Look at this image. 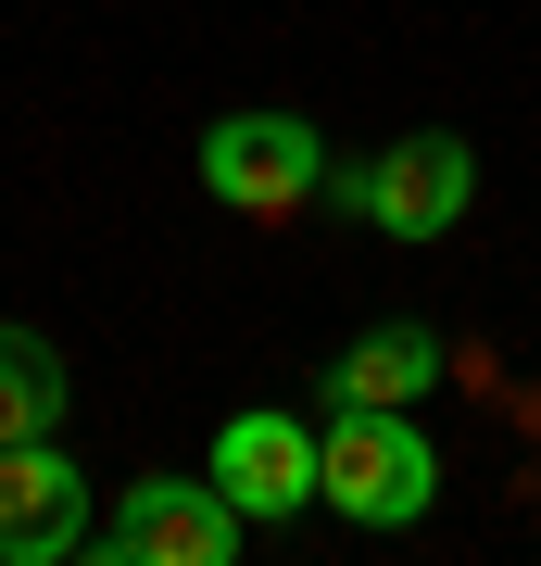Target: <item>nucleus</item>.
I'll use <instances>...</instances> for the list:
<instances>
[{"instance_id": "1", "label": "nucleus", "mask_w": 541, "mask_h": 566, "mask_svg": "<svg viewBox=\"0 0 541 566\" xmlns=\"http://www.w3.org/2000/svg\"><path fill=\"white\" fill-rule=\"evenodd\" d=\"M315 504L353 528H416L441 504V441L416 428V403H327L315 428Z\"/></svg>"}, {"instance_id": "2", "label": "nucleus", "mask_w": 541, "mask_h": 566, "mask_svg": "<svg viewBox=\"0 0 541 566\" xmlns=\"http://www.w3.org/2000/svg\"><path fill=\"white\" fill-rule=\"evenodd\" d=\"M327 202L365 214L378 240H454L466 202H479V151H466V126H403L391 151L327 164Z\"/></svg>"}, {"instance_id": "3", "label": "nucleus", "mask_w": 541, "mask_h": 566, "mask_svg": "<svg viewBox=\"0 0 541 566\" xmlns=\"http://www.w3.org/2000/svg\"><path fill=\"white\" fill-rule=\"evenodd\" d=\"M201 189H215L240 227H290L302 202H327V139L302 114H215L201 126Z\"/></svg>"}, {"instance_id": "4", "label": "nucleus", "mask_w": 541, "mask_h": 566, "mask_svg": "<svg viewBox=\"0 0 541 566\" xmlns=\"http://www.w3.org/2000/svg\"><path fill=\"white\" fill-rule=\"evenodd\" d=\"M240 542H252V516L215 491V465L201 479H126L101 504V528H89L101 566H227Z\"/></svg>"}, {"instance_id": "5", "label": "nucleus", "mask_w": 541, "mask_h": 566, "mask_svg": "<svg viewBox=\"0 0 541 566\" xmlns=\"http://www.w3.org/2000/svg\"><path fill=\"white\" fill-rule=\"evenodd\" d=\"M101 528V491L63 441H0V566H76Z\"/></svg>"}, {"instance_id": "6", "label": "nucleus", "mask_w": 541, "mask_h": 566, "mask_svg": "<svg viewBox=\"0 0 541 566\" xmlns=\"http://www.w3.org/2000/svg\"><path fill=\"white\" fill-rule=\"evenodd\" d=\"M215 491L252 528H290L302 504H315V428H302L290 403H240V416L215 428Z\"/></svg>"}, {"instance_id": "7", "label": "nucleus", "mask_w": 541, "mask_h": 566, "mask_svg": "<svg viewBox=\"0 0 541 566\" xmlns=\"http://www.w3.org/2000/svg\"><path fill=\"white\" fill-rule=\"evenodd\" d=\"M441 390V327L428 315H378L327 353V403H428Z\"/></svg>"}, {"instance_id": "8", "label": "nucleus", "mask_w": 541, "mask_h": 566, "mask_svg": "<svg viewBox=\"0 0 541 566\" xmlns=\"http://www.w3.org/2000/svg\"><path fill=\"white\" fill-rule=\"evenodd\" d=\"M76 416V378H63V340L25 315H0V441H63Z\"/></svg>"}]
</instances>
